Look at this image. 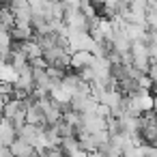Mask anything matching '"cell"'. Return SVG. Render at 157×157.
Instances as JSON below:
<instances>
[{
  "label": "cell",
  "mask_w": 157,
  "mask_h": 157,
  "mask_svg": "<svg viewBox=\"0 0 157 157\" xmlns=\"http://www.w3.org/2000/svg\"><path fill=\"white\" fill-rule=\"evenodd\" d=\"M17 45V43H15ZM26 56H28V60L33 63V60H37V58H43V48L39 45V41L37 39H33V41H26V43H22V45H17Z\"/></svg>",
  "instance_id": "cell-3"
},
{
  "label": "cell",
  "mask_w": 157,
  "mask_h": 157,
  "mask_svg": "<svg viewBox=\"0 0 157 157\" xmlns=\"http://www.w3.org/2000/svg\"><path fill=\"white\" fill-rule=\"evenodd\" d=\"M15 24H17L15 13L11 11V7H9V5H5V9H2V30H13V28H15Z\"/></svg>",
  "instance_id": "cell-6"
},
{
  "label": "cell",
  "mask_w": 157,
  "mask_h": 157,
  "mask_svg": "<svg viewBox=\"0 0 157 157\" xmlns=\"http://www.w3.org/2000/svg\"><path fill=\"white\" fill-rule=\"evenodd\" d=\"M142 153H144V157H157V146L142 144Z\"/></svg>",
  "instance_id": "cell-8"
},
{
  "label": "cell",
  "mask_w": 157,
  "mask_h": 157,
  "mask_svg": "<svg viewBox=\"0 0 157 157\" xmlns=\"http://www.w3.org/2000/svg\"><path fill=\"white\" fill-rule=\"evenodd\" d=\"M60 2H65L67 7H80L82 9V0H60Z\"/></svg>",
  "instance_id": "cell-11"
},
{
  "label": "cell",
  "mask_w": 157,
  "mask_h": 157,
  "mask_svg": "<svg viewBox=\"0 0 157 157\" xmlns=\"http://www.w3.org/2000/svg\"><path fill=\"white\" fill-rule=\"evenodd\" d=\"M0 138H2V146H13V142L17 140V129L9 118H2V129H0Z\"/></svg>",
  "instance_id": "cell-2"
},
{
  "label": "cell",
  "mask_w": 157,
  "mask_h": 157,
  "mask_svg": "<svg viewBox=\"0 0 157 157\" xmlns=\"http://www.w3.org/2000/svg\"><path fill=\"white\" fill-rule=\"evenodd\" d=\"M151 41L157 45V33H155V30H151Z\"/></svg>",
  "instance_id": "cell-12"
},
{
  "label": "cell",
  "mask_w": 157,
  "mask_h": 157,
  "mask_svg": "<svg viewBox=\"0 0 157 157\" xmlns=\"http://www.w3.org/2000/svg\"><path fill=\"white\" fill-rule=\"evenodd\" d=\"M93 60H95V56H93L90 52H75V54L71 56V67H73L75 71H82V69L90 67Z\"/></svg>",
  "instance_id": "cell-4"
},
{
  "label": "cell",
  "mask_w": 157,
  "mask_h": 157,
  "mask_svg": "<svg viewBox=\"0 0 157 157\" xmlns=\"http://www.w3.org/2000/svg\"><path fill=\"white\" fill-rule=\"evenodd\" d=\"M146 75L157 84V63H153V65H151V69H148V73H146Z\"/></svg>",
  "instance_id": "cell-10"
},
{
  "label": "cell",
  "mask_w": 157,
  "mask_h": 157,
  "mask_svg": "<svg viewBox=\"0 0 157 157\" xmlns=\"http://www.w3.org/2000/svg\"><path fill=\"white\" fill-rule=\"evenodd\" d=\"M39 157H67V155H65V151H63L60 146H54V148H48V151H43Z\"/></svg>",
  "instance_id": "cell-7"
},
{
  "label": "cell",
  "mask_w": 157,
  "mask_h": 157,
  "mask_svg": "<svg viewBox=\"0 0 157 157\" xmlns=\"http://www.w3.org/2000/svg\"><path fill=\"white\" fill-rule=\"evenodd\" d=\"M11 2H13V0H5V5H11Z\"/></svg>",
  "instance_id": "cell-13"
},
{
  "label": "cell",
  "mask_w": 157,
  "mask_h": 157,
  "mask_svg": "<svg viewBox=\"0 0 157 157\" xmlns=\"http://www.w3.org/2000/svg\"><path fill=\"white\" fill-rule=\"evenodd\" d=\"M155 97H157V84H155Z\"/></svg>",
  "instance_id": "cell-14"
},
{
  "label": "cell",
  "mask_w": 157,
  "mask_h": 157,
  "mask_svg": "<svg viewBox=\"0 0 157 157\" xmlns=\"http://www.w3.org/2000/svg\"><path fill=\"white\" fill-rule=\"evenodd\" d=\"M0 78H2V82L17 84V80H20V71H17L11 63H2V67H0Z\"/></svg>",
  "instance_id": "cell-5"
},
{
  "label": "cell",
  "mask_w": 157,
  "mask_h": 157,
  "mask_svg": "<svg viewBox=\"0 0 157 157\" xmlns=\"http://www.w3.org/2000/svg\"><path fill=\"white\" fill-rule=\"evenodd\" d=\"M125 157H144V153H142V146H136V148L127 151V153H125Z\"/></svg>",
  "instance_id": "cell-9"
},
{
  "label": "cell",
  "mask_w": 157,
  "mask_h": 157,
  "mask_svg": "<svg viewBox=\"0 0 157 157\" xmlns=\"http://www.w3.org/2000/svg\"><path fill=\"white\" fill-rule=\"evenodd\" d=\"M131 63H133V67L136 69H140L142 73H148V69H151V65H153V60H151V56H148V45L144 43V41H138V43H133L131 45Z\"/></svg>",
  "instance_id": "cell-1"
}]
</instances>
